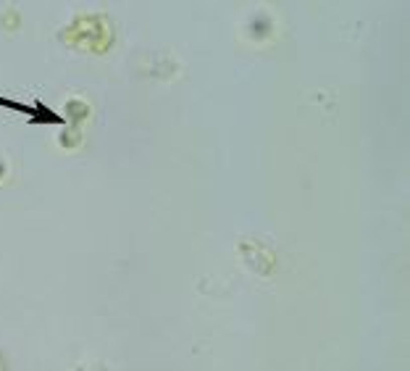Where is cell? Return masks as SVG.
<instances>
[{
  "label": "cell",
  "mask_w": 410,
  "mask_h": 371,
  "mask_svg": "<svg viewBox=\"0 0 410 371\" xmlns=\"http://www.w3.org/2000/svg\"><path fill=\"white\" fill-rule=\"evenodd\" d=\"M237 250H239L242 263L248 266L250 271L261 274V276H266V274L274 271L276 256H274V250L268 248L266 242L255 240V237H244V240H239V248H237Z\"/></svg>",
  "instance_id": "obj_1"
},
{
  "label": "cell",
  "mask_w": 410,
  "mask_h": 371,
  "mask_svg": "<svg viewBox=\"0 0 410 371\" xmlns=\"http://www.w3.org/2000/svg\"><path fill=\"white\" fill-rule=\"evenodd\" d=\"M0 371H3V361H0Z\"/></svg>",
  "instance_id": "obj_2"
}]
</instances>
